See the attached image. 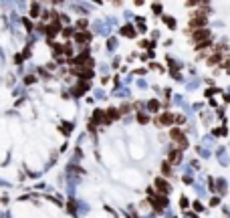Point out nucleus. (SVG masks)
<instances>
[{"label":"nucleus","mask_w":230,"mask_h":218,"mask_svg":"<svg viewBox=\"0 0 230 218\" xmlns=\"http://www.w3.org/2000/svg\"><path fill=\"white\" fill-rule=\"evenodd\" d=\"M148 192H149V202L153 204V208L158 210V212H162V210L166 208V204H168L166 196H159V194H155L153 190H148Z\"/></svg>","instance_id":"obj_1"},{"label":"nucleus","mask_w":230,"mask_h":218,"mask_svg":"<svg viewBox=\"0 0 230 218\" xmlns=\"http://www.w3.org/2000/svg\"><path fill=\"white\" fill-rule=\"evenodd\" d=\"M170 137L180 143V150L188 147V140H186V136H184V131L180 129V127H172V129H170Z\"/></svg>","instance_id":"obj_2"},{"label":"nucleus","mask_w":230,"mask_h":218,"mask_svg":"<svg viewBox=\"0 0 230 218\" xmlns=\"http://www.w3.org/2000/svg\"><path fill=\"white\" fill-rule=\"evenodd\" d=\"M206 26V14L204 12H196V14L192 16V20H190V29H204Z\"/></svg>","instance_id":"obj_3"},{"label":"nucleus","mask_w":230,"mask_h":218,"mask_svg":"<svg viewBox=\"0 0 230 218\" xmlns=\"http://www.w3.org/2000/svg\"><path fill=\"white\" fill-rule=\"evenodd\" d=\"M192 40H194L196 44H200V43H206V40H210V33H208L206 29L192 30Z\"/></svg>","instance_id":"obj_4"},{"label":"nucleus","mask_w":230,"mask_h":218,"mask_svg":"<svg viewBox=\"0 0 230 218\" xmlns=\"http://www.w3.org/2000/svg\"><path fill=\"white\" fill-rule=\"evenodd\" d=\"M174 121H178V117L170 111H163L159 117H155V125H172Z\"/></svg>","instance_id":"obj_5"},{"label":"nucleus","mask_w":230,"mask_h":218,"mask_svg":"<svg viewBox=\"0 0 230 218\" xmlns=\"http://www.w3.org/2000/svg\"><path fill=\"white\" fill-rule=\"evenodd\" d=\"M71 73L75 77H79L81 81H87V79L93 77V69L91 67H79V69H71Z\"/></svg>","instance_id":"obj_6"},{"label":"nucleus","mask_w":230,"mask_h":218,"mask_svg":"<svg viewBox=\"0 0 230 218\" xmlns=\"http://www.w3.org/2000/svg\"><path fill=\"white\" fill-rule=\"evenodd\" d=\"M97 123H105V111H103V109H95V111H93V117H91V121H89V129L93 131Z\"/></svg>","instance_id":"obj_7"},{"label":"nucleus","mask_w":230,"mask_h":218,"mask_svg":"<svg viewBox=\"0 0 230 218\" xmlns=\"http://www.w3.org/2000/svg\"><path fill=\"white\" fill-rule=\"evenodd\" d=\"M153 186H155V190H158L159 196H168L170 194V184L163 178H155L153 180Z\"/></svg>","instance_id":"obj_8"},{"label":"nucleus","mask_w":230,"mask_h":218,"mask_svg":"<svg viewBox=\"0 0 230 218\" xmlns=\"http://www.w3.org/2000/svg\"><path fill=\"white\" fill-rule=\"evenodd\" d=\"M73 39H75L77 43H89V40H91V33H89V30H77Z\"/></svg>","instance_id":"obj_9"},{"label":"nucleus","mask_w":230,"mask_h":218,"mask_svg":"<svg viewBox=\"0 0 230 218\" xmlns=\"http://www.w3.org/2000/svg\"><path fill=\"white\" fill-rule=\"evenodd\" d=\"M121 113H119V109H107L105 111V125H109V123H113L117 117H119Z\"/></svg>","instance_id":"obj_10"},{"label":"nucleus","mask_w":230,"mask_h":218,"mask_svg":"<svg viewBox=\"0 0 230 218\" xmlns=\"http://www.w3.org/2000/svg\"><path fill=\"white\" fill-rule=\"evenodd\" d=\"M168 162L170 164H180V162H182V150H172L170 151V155H168Z\"/></svg>","instance_id":"obj_11"},{"label":"nucleus","mask_w":230,"mask_h":218,"mask_svg":"<svg viewBox=\"0 0 230 218\" xmlns=\"http://www.w3.org/2000/svg\"><path fill=\"white\" fill-rule=\"evenodd\" d=\"M87 89H89V83H79V85H77V87L73 89V95H75V97H79L81 93H85Z\"/></svg>","instance_id":"obj_12"},{"label":"nucleus","mask_w":230,"mask_h":218,"mask_svg":"<svg viewBox=\"0 0 230 218\" xmlns=\"http://www.w3.org/2000/svg\"><path fill=\"white\" fill-rule=\"evenodd\" d=\"M121 34H123V36H129V39H133V36H135V30H133V26H131V24H125L123 29H121Z\"/></svg>","instance_id":"obj_13"},{"label":"nucleus","mask_w":230,"mask_h":218,"mask_svg":"<svg viewBox=\"0 0 230 218\" xmlns=\"http://www.w3.org/2000/svg\"><path fill=\"white\" fill-rule=\"evenodd\" d=\"M220 61H222V55L218 53V51H216V53L212 55V57H208V61H206V63H208V65H218Z\"/></svg>","instance_id":"obj_14"},{"label":"nucleus","mask_w":230,"mask_h":218,"mask_svg":"<svg viewBox=\"0 0 230 218\" xmlns=\"http://www.w3.org/2000/svg\"><path fill=\"white\" fill-rule=\"evenodd\" d=\"M51 47H53L55 57H59V55H65V44H57V43H53Z\"/></svg>","instance_id":"obj_15"},{"label":"nucleus","mask_w":230,"mask_h":218,"mask_svg":"<svg viewBox=\"0 0 230 218\" xmlns=\"http://www.w3.org/2000/svg\"><path fill=\"white\" fill-rule=\"evenodd\" d=\"M148 107H149V111H153V113H155V111L159 109V103H158V99H151V101L148 103Z\"/></svg>","instance_id":"obj_16"},{"label":"nucleus","mask_w":230,"mask_h":218,"mask_svg":"<svg viewBox=\"0 0 230 218\" xmlns=\"http://www.w3.org/2000/svg\"><path fill=\"white\" fill-rule=\"evenodd\" d=\"M162 172H163V176L172 174V170H170V162H163V164H162Z\"/></svg>","instance_id":"obj_17"},{"label":"nucleus","mask_w":230,"mask_h":218,"mask_svg":"<svg viewBox=\"0 0 230 218\" xmlns=\"http://www.w3.org/2000/svg\"><path fill=\"white\" fill-rule=\"evenodd\" d=\"M137 121H139V123H148V121H149V117L145 115V113H141V111H139V113H137Z\"/></svg>","instance_id":"obj_18"},{"label":"nucleus","mask_w":230,"mask_h":218,"mask_svg":"<svg viewBox=\"0 0 230 218\" xmlns=\"http://www.w3.org/2000/svg\"><path fill=\"white\" fill-rule=\"evenodd\" d=\"M129 109H131V105H129V103H125V105L119 107V113H121V115H123V113H129Z\"/></svg>","instance_id":"obj_19"},{"label":"nucleus","mask_w":230,"mask_h":218,"mask_svg":"<svg viewBox=\"0 0 230 218\" xmlns=\"http://www.w3.org/2000/svg\"><path fill=\"white\" fill-rule=\"evenodd\" d=\"M65 55H67V57H71V55H73V47H71V43H65Z\"/></svg>","instance_id":"obj_20"},{"label":"nucleus","mask_w":230,"mask_h":218,"mask_svg":"<svg viewBox=\"0 0 230 218\" xmlns=\"http://www.w3.org/2000/svg\"><path fill=\"white\" fill-rule=\"evenodd\" d=\"M30 16H38V4H36V2L30 6Z\"/></svg>","instance_id":"obj_21"},{"label":"nucleus","mask_w":230,"mask_h":218,"mask_svg":"<svg viewBox=\"0 0 230 218\" xmlns=\"http://www.w3.org/2000/svg\"><path fill=\"white\" fill-rule=\"evenodd\" d=\"M163 20H166V24H168V26H172V29L176 26V20H174V18H170V16H163Z\"/></svg>","instance_id":"obj_22"},{"label":"nucleus","mask_w":230,"mask_h":218,"mask_svg":"<svg viewBox=\"0 0 230 218\" xmlns=\"http://www.w3.org/2000/svg\"><path fill=\"white\" fill-rule=\"evenodd\" d=\"M63 36H75V33H73V29H63Z\"/></svg>","instance_id":"obj_23"},{"label":"nucleus","mask_w":230,"mask_h":218,"mask_svg":"<svg viewBox=\"0 0 230 218\" xmlns=\"http://www.w3.org/2000/svg\"><path fill=\"white\" fill-rule=\"evenodd\" d=\"M210 47V40H206V43H200V44H196V48L198 51H204V48H208Z\"/></svg>","instance_id":"obj_24"},{"label":"nucleus","mask_w":230,"mask_h":218,"mask_svg":"<svg viewBox=\"0 0 230 218\" xmlns=\"http://www.w3.org/2000/svg\"><path fill=\"white\" fill-rule=\"evenodd\" d=\"M87 26V20H79V22H77V29L81 30V29H85Z\"/></svg>","instance_id":"obj_25"},{"label":"nucleus","mask_w":230,"mask_h":218,"mask_svg":"<svg viewBox=\"0 0 230 218\" xmlns=\"http://www.w3.org/2000/svg\"><path fill=\"white\" fill-rule=\"evenodd\" d=\"M224 69L230 73V59H226V61H224Z\"/></svg>","instance_id":"obj_26"},{"label":"nucleus","mask_w":230,"mask_h":218,"mask_svg":"<svg viewBox=\"0 0 230 218\" xmlns=\"http://www.w3.org/2000/svg\"><path fill=\"white\" fill-rule=\"evenodd\" d=\"M153 12H162V6H159V4H153Z\"/></svg>","instance_id":"obj_27"},{"label":"nucleus","mask_w":230,"mask_h":218,"mask_svg":"<svg viewBox=\"0 0 230 218\" xmlns=\"http://www.w3.org/2000/svg\"><path fill=\"white\" fill-rule=\"evenodd\" d=\"M180 204H182V208H186V206H188V200L182 198V200H180Z\"/></svg>","instance_id":"obj_28"},{"label":"nucleus","mask_w":230,"mask_h":218,"mask_svg":"<svg viewBox=\"0 0 230 218\" xmlns=\"http://www.w3.org/2000/svg\"><path fill=\"white\" fill-rule=\"evenodd\" d=\"M29 83H34V77H33V75H29V77H26V85H29Z\"/></svg>","instance_id":"obj_29"}]
</instances>
